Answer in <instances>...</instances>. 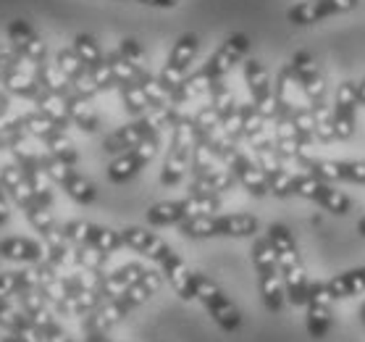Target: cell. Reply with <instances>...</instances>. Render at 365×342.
<instances>
[{"label":"cell","instance_id":"1","mask_svg":"<svg viewBox=\"0 0 365 342\" xmlns=\"http://www.w3.org/2000/svg\"><path fill=\"white\" fill-rule=\"evenodd\" d=\"M268 240L279 261V271H282L284 287H287V301L299 308L307 303V292H310V279H307L305 263L299 256V245L292 237V232L284 224H271L268 226Z\"/></svg>","mask_w":365,"mask_h":342},{"label":"cell","instance_id":"2","mask_svg":"<svg viewBox=\"0 0 365 342\" xmlns=\"http://www.w3.org/2000/svg\"><path fill=\"white\" fill-rule=\"evenodd\" d=\"M250 253H252V266H255V274H257L260 301H263V306L271 313H282L284 306L289 301H287V287H284L279 261H276V253L271 248L268 234H255Z\"/></svg>","mask_w":365,"mask_h":342},{"label":"cell","instance_id":"3","mask_svg":"<svg viewBox=\"0 0 365 342\" xmlns=\"http://www.w3.org/2000/svg\"><path fill=\"white\" fill-rule=\"evenodd\" d=\"M221 211V195L210 190H202V187H192L190 184V195L182 198V201H160L155 206H150L145 218H148L150 226H174L184 224L187 218L200 216V213H216Z\"/></svg>","mask_w":365,"mask_h":342},{"label":"cell","instance_id":"4","mask_svg":"<svg viewBox=\"0 0 365 342\" xmlns=\"http://www.w3.org/2000/svg\"><path fill=\"white\" fill-rule=\"evenodd\" d=\"M184 237L210 240V237H255L260 221L252 213H200L179 224Z\"/></svg>","mask_w":365,"mask_h":342},{"label":"cell","instance_id":"5","mask_svg":"<svg viewBox=\"0 0 365 342\" xmlns=\"http://www.w3.org/2000/svg\"><path fill=\"white\" fill-rule=\"evenodd\" d=\"M197 145V132H195V121L187 114H179V119L171 126V142H168V153L160 169V184L163 187H176L182 184L192 166V151Z\"/></svg>","mask_w":365,"mask_h":342},{"label":"cell","instance_id":"6","mask_svg":"<svg viewBox=\"0 0 365 342\" xmlns=\"http://www.w3.org/2000/svg\"><path fill=\"white\" fill-rule=\"evenodd\" d=\"M192 284H195V298L205 306V311L213 316V321H216L224 332H237L242 326V313H240V308L229 301V295H226L210 276L200 274V271H195Z\"/></svg>","mask_w":365,"mask_h":342},{"label":"cell","instance_id":"7","mask_svg":"<svg viewBox=\"0 0 365 342\" xmlns=\"http://www.w3.org/2000/svg\"><path fill=\"white\" fill-rule=\"evenodd\" d=\"M292 192H294L297 198H305V201L321 206V208L334 213V216H347L349 211H352V198H349V195L336 190L331 182H324V179L307 174V171L294 174Z\"/></svg>","mask_w":365,"mask_h":342},{"label":"cell","instance_id":"8","mask_svg":"<svg viewBox=\"0 0 365 342\" xmlns=\"http://www.w3.org/2000/svg\"><path fill=\"white\" fill-rule=\"evenodd\" d=\"M250 45H252V42H250V37L245 32L229 34L216 51H213V56L200 66L202 74L207 76V82L226 79L229 71H234L240 64H245V59H247V53H250Z\"/></svg>","mask_w":365,"mask_h":342},{"label":"cell","instance_id":"9","mask_svg":"<svg viewBox=\"0 0 365 342\" xmlns=\"http://www.w3.org/2000/svg\"><path fill=\"white\" fill-rule=\"evenodd\" d=\"M197 51H200V40L197 34H182L179 40L174 42V48H171V53H168L166 64H163V69H160V84L166 87L168 92H174L179 84H182V79L187 74H190L192 64H195V59H197Z\"/></svg>","mask_w":365,"mask_h":342},{"label":"cell","instance_id":"10","mask_svg":"<svg viewBox=\"0 0 365 342\" xmlns=\"http://www.w3.org/2000/svg\"><path fill=\"white\" fill-rule=\"evenodd\" d=\"M334 321V295L329 290V282H310L305 303V324L307 334L313 340H324L331 332Z\"/></svg>","mask_w":365,"mask_h":342},{"label":"cell","instance_id":"11","mask_svg":"<svg viewBox=\"0 0 365 342\" xmlns=\"http://www.w3.org/2000/svg\"><path fill=\"white\" fill-rule=\"evenodd\" d=\"M71 48H74V53L79 56V61L87 66V71H90V76L95 79L100 92L116 90V79H113V71H110V66H108V59H106V53H103V48H100L98 40H95L92 34L79 32L74 37V42H71Z\"/></svg>","mask_w":365,"mask_h":342},{"label":"cell","instance_id":"12","mask_svg":"<svg viewBox=\"0 0 365 342\" xmlns=\"http://www.w3.org/2000/svg\"><path fill=\"white\" fill-rule=\"evenodd\" d=\"M307 174L318 176L324 182H349V184H365V161H334V159H313L302 156L297 161Z\"/></svg>","mask_w":365,"mask_h":342},{"label":"cell","instance_id":"13","mask_svg":"<svg viewBox=\"0 0 365 342\" xmlns=\"http://www.w3.org/2000/svg\"><path fill=\"white\" fill-rule=\"evenodd\" d=\"M158 151H160V134H153V137H148L145 142H140L137 148L121 153V156H116V159L110 161L108 164V179L113 184L129 182L132 176L140 174L142 169L148 166L150 161L158 156Z\"/></svg>","mask_w":365,"mask_h":342},{"label":"cell","instance_id":"14","mask_svg":"<svg viewBox=\"0 0 365 342\" xmlns=\"http://www.w3.org/2000/svg\"><path fill=\"white\" fill-rule=\"evenodd\" d=\"M221 161L232 169V174L237 176V184H240L242 190H247L252 198H266V195H271V187H268L263 169L257 166V161L242 151L240 145H234L232 151H226V156Z\"/></svg>","mask_w":365,"mask_h":342},{"label":"cell","instance_id":"15","mask_svg":"<svg viewBox=\"0 0 365 342\" xmlns=\"http://www.w3.org/2000/svg\"><path fill=\"white\" fill-rule=\"evenodd\" d=\"M63 234L68 237L71 245H95L106 253H116L118 248H124V237L116 229H108V226L92 224V221H84V218H74V221H66L63 224Z\"/></svg>","mask_w":365,"mask_h":342},{"label":"cell","instance_id":"16","mask_svg":"<svg viewBox=\"0 0 365 342\" xmlns=\"http://www.w3.org/2000/svg\"><path fill=\"white\" fill-rule=\"evenodd\" d=\"M357 82L344 79L336 84L331 103V121H334V134L336 140H349L355 134V121H357Z\"/></svg>","mask_w":365,"mask_h":342},{"label":"cell","instance_id":"17","mask_svg":"<svg viewBox=\"0 0 365 342\" xmlns=\"http://www.w3.org/2000/svg\"><path fill=\"white\" fill-rule=\"evenodd\" d=\"M0 84L9 95H19L26 101H34V95L40 92V82H37V66L29 64L24 56L14 53V59L0 69Z\"/></svg>","mask_w":365,"mask_h":342},{"label":"cell","instance_id":"18","mask_svg":"<svg viewBox=\"0 0 365 342\" xmlns=\"http://www.w3.org/2000/svg\"><path fill=\"white\" fill-rule=\"evenodd\" d=\"M360 6V0H302L297 6H292L287 11V19H289L294 26H310L318 24L324 19L341 16V14H349Z\"/></svg>","mask_w":365,"mask_h":342},{"label":"cell","instance_id":"19","mask_svg":"<svg viewBox=\"0 0 365 342\" xmlns=\"http://www.w3.org/2000/svg\"><path fill=\"white\" fill-rule=\"evenodd\" d=\"M242 74H245V84H247L252 106H255L268 121H274V82H271L266 66L257 59H245Z\"/></svg>","mask_w":365,"mask_h":342},{"label":"cell","instance_id":"20","mask_svg":"<svg viewBox=\"0 0 365 342\" xmlns=\"http://www.w3.org/2000/svg\"><path fill=\"white\" fill-rule=\"evenodd\" d=\"M53 64L58 66V71L63 74V79H66L68 87H71L76 95H82V98H87V101H92L95 95H100L98 84H95V79L90 76L87 66L79 61L74 48H61V51L56 53V61H53Z\"/></svg>","mask_w":365,"mask_h":342},{"label":"cell","instance_id":"21","mask_svg":"<svg viewBox=\"0 0 365 342\" xmlns=\"http://www.w3.org/2000/svg\"><path fill=\"white\" fill-rule=\"evenodd\" d=\"M6 32H9L11 48H14L19 56H24L29 64L40 66V64L48 61V48H45L42 37L37 34V29H34L29 21H24V19H14Z\"/></svg>","mask_w":365,"mask_h":342},{"label":"cell","instance_id":"22","mask_svg":"<svg viewBox=\"0 0 365 342\" xmlns=\"http://www.w3.org/2000/svg\"><path fill=\"white\" fill-rule=\"evenodd\" d=\"M132 311H134V306L126 295L113 298V301H106L103 306H98V308L92 311V313H87V318H84V324H82L84 334L87 332L108 334V329H113L118 321H124Z\"/></svg>","mask_w":365,"mask_h":342},{"label":"cell","instance_id":"23","mask_svg":"<svg viewBox=\"0 0 365 342\" xmlns=\"http://www.w3.org/2000/svg\"><path fill=\"white\" fill-rule=\"evenodd\" d=\"M121 237H124L126 248H132L134 253H140V256L155 261V263H160L171 253V245L166 240H160L155 232L145 229V226H126V229H121Z\"/></svg>","mask_w":365,"mask_h":342},{"label":"cell","instance_id":"24","mask_svg":"<svg viewBox=\"0 0 365 342\" xmlns=\"http://www.w3.org/2000/svg\"><path fill=\"white\" fill-rule=\"evenodd\" d=\"M158 266H160L163 279H168V284L174 287V292L182 298V301H195V284H192L195 271H190V266H187V263H184L174 251L168 253Z\"/></svg>","mask_w":365,"mask_h":342},{"label":"cell","instance_id":"25","mask_svg":"<svg viewBox=\"0 0 365 342\" xmlns=\"http://www.w3.org/2000/svg\"><path fill=\"white\" fill-rule=\"evenodd\" d=\"M148 268L142 266V263H124V266H118L116 271H110V274L103 276V282H100V295H103V303L106 301H113V298H121L132 284H137L142 279Z\"/></svg>","mask_w":365,"mask_h":342},{"label":"cell","instance_id":"26","mask_svg":"<svg viewBox=\"0 0 365 342\" xmlns=\"http://www.w3.org/2000/svg\"><path fill=\"white\" fill-rule=\"evenodd\" d=\"M0 182H3V187H6V192H9V198L14 203H16L19 208L26 211L34 201V192L32 187H29V182H26V174L24 169L19 166L16 161L14 164H6L3 166V174H0Z\"/></svg>","mask_w":365,"mask_h":342},{"label":"cell","instance_id":"27","mask_svg":"<svg viewBox=\"0 0 365 342\" xmlns=\"http://www.w3.org/2000/svg\"><path fill=\"white\" fill-rule=\"evenodd\" d=\"M0 258L19 261V263H40L45 261V245L29 237H9L0 242Z\"/></svg>","mask_w":365,"mask_h":342},{"label":"cell","instance_id":"28","mask_svg":"<svg viewBox=\"0 0 365 342\" xmlns=\"http://www.w3.org/2000/svg\"><path fill=\"white\" fill-rule=\"evenodd\" d=\"M63 101H66L71 124L79 126V129H82V132H87V134L98 132V129H100V116H98V111L92 109V103L87 101V98H82V95H76V92L71 90Z\"/></svg>","mask_w":365,"mask_h":342},{"label":"cell","instance_id":"29","mask_svg":"<svg viewBox=\"0 0 365 342\" xmlns=\"http://www.w3.org/2000/svg\"><path fill=\"white\" fill-rule=\"evenodd\" d=\"M32 103L37 106L34 111H40L42 116H48L50 121H56V124H58L61 129H68V126H71V116H68L66 101H63L61 95L45 90V87H40V92L34 95Z\"/></svg>","mask_w":365,"mask_h":342},{"label":"cell","instance_id":"30","mask_svg":"<svg viewBox=\"0 0 365 342\" xmlns=\"http://www.w3.org/2000/svg\"><path fill=\"white\" fill-rule=\"evenodd\" d=\"M329 290H331L334 301L363 295L365 292V266L349 268V271H341V274L331 276V279H329Z\"/></svg>","mask_w":365,"mask_h":342},{"label":"cell","instance_id":"31","mask_svg":"<svg viewBox=\"0 0 365 342\" xmlns=\"http://www.w3.org/2000/svg\"><path fill=\"white\" fill-rule=\"evenodd\" d=\"M103 306V295L98 290H82V292H71L66 301L56 306V313L61 316H87L92 311Z\"/></svg>","mask_w":365,"mask_h":342},{"label":"cell","instance_id":"32","mask_svg":"<svg viewBox=\"0 0 365 342\" xmlns=\"http://www.w3.org/2000/svg\"><path fill=\"white\" fill-rule=\"evenodd\" d=\"M116 90H118V95H121V103H124L126 114H132L134 119H137V116H145V114H150V111H153L148 92L142 90V84H137V82H124V84H118Z\"/></svg>","mask_w":365,"mask_h":342},{"label":"cell","instance_id":"33","mask_svg":"<svg viewBox=\"0 0 365 342\" xmlns=\"http://www.w3.org/2000/svg\"><path fill=\"white\" fill-rule=\"evenodd\" d=\"M110 253L100 251L95 245H74L71 251V261H74L79 268H87V271H100L106 274V266H108Z\"/></svg>","mask_w":365,"mask_h":342},{"label":"cell","instance_id":"34","mask_svg":"<svg viewBox=\"0 0 365 342\" xmlns=\"http://www.w3.org/2000/svg\"><path fill=\"white\" fill-rule=\"evenodd\" d=\"M45 145V151L50 153V156H56V159L66 161V164H71V166H76V161H79V153H76L74 142L68 140V134L63 132V129H58V132H53L48 137V140L42 142Z\"/></svg>","mask_w":365,"mask_h":342},{"label":"cell","instance_id":"35","mask_svg":"<svg viewBox=\"0 0 365 342\" xmlns=\"http://www.w3.org/2000/svg\"><path fill=\"white\" fill-rule=\"evenodd\" d=\"M24 124H26V132H29V137H34V140L45 142L53 132H58L61 126L56 124V121H50L48 116H42L40 111H32V114H24ZM66 132V129H63Z\"/></svg>","mask_w":365,"mask_h":342},{"label":"cell","instance_id":"36","mask_svg":"<svg viewBox=\"0 0 365 342\" xmlns=\"http://www.w3.org/2000/svg\"><path fill=\"white\" fill-rule=\"evenodd\" d=\"M26 213V221L37 229L40 234H45V232H50V229H56V218H53V211L48 208V206H42V203H32L29 208L24 211Z\"/></svg>","mask_w":365,"mask_h":342},{"label":"cell","instance_id":"37","mask_svg":"<svg viewBox=\"0 0 365 342\" xmlns=\"http://www.w3.org/2000/svg\"><path fill=\"white\" fill-rule=\"evenodd\" d=\"M26 318V313L16 306H11L9 301H0V326L9 329V332H16L21 321Z\"/></svg>","mask_w":365,"mask_h":342},{"label":"cell","instance_id":"38","mask_svg":"<svg viewBox=\"0 0 365 342\" xmlns=\"http://www.w3.org/2000/svg\"><path fill=\"white\" fill-rule=\"evenodd\" d=\"M21 292V274L19 271H3L0 274V301H11Z\"/></svg>","mask_w":365,"mask_h":342},{"label":"cell","instance_id":"39","mask_svg":"<svg viewBox=\"0 0 365 342\" xmlns=\"http://www.w3.org/2000/svg\"><path fill=\"white\" fill-rule=\"evenodd\" d=\"M118 51L124 56L126 61H132V64H142V66H148V59H145V51L140 48V42L132 40V37H124L121 45H118Z\"/></svg>","mask_w":365,"mask_h":342},{"label":"cell","instance_id":"40","mask_svg":"<svg viewBox=\"0 0 365 342\" xmlns=\"http://www.w3.org/2000/svg\"><path fill=\"white\" fill-rule=\"evenodd\" d=\"M11 218V198L9 192H6V187H3V182H0V226L9 224Z\"/></svg>","mask_w":365,"mask_h":342},{"label":"cell","instance_id":"41","mask_svg":"<svg viewBox=\"0 0 365 342\" xmlns=\"http://www.w3.org/2000/svg\"><path fill=\"white\" fill-rule=\"evenodd\" d=\"M42 334H45V342H74L66 332H63V326H58V324H53Z\"/></svg>","mask_w":365,"mask_h":342},{"label":"cell","instance_id":"42","mask_svg":"<svg viewBox=\"0 0 365 342\" xmlns=\"http://www.w3.org/2000/svg\"><path fill=\"white\" fill-rule=\"evenodd\" d=\"M142 6H153V9H176L179 0H137Z\"/></svg>","mask_w":365,"mask_h":342},{"label":"cell","instance_id":"43","mask_svg":"<svg viewBox=\"0 0 365 342\" xmlns=\"http://www.w3.org/2000/svg\"><path fill=\"white\" fill-rule=\"evenodd\" d=\"M14 53H16V51L11 48V42H9V45H0V69H3L11 59H14Z\"/></svg>","mask_w":365,"mask_h":342},{"label":"cell","instance_id":"44","mask_svg":"<svg viewBox=\"0 0 365 342\" xmlns=\"http://www.w3.org/2000/svg\"><path fill=\"white\" fill-rule=\"evenodd\" d=\"M84 342H113L108 334H100V332H87L84 334Z\"/></svg>","mask_w":365,"mask_h":342},{"label":"cell","instance_id":"45","mask_svg":"<svg viewBox=\"0 0 365 342\" xmlns=\"http://www.w3.org/2000/svg\"><path fill=\"white\" fill-rule=\"evenodd\" d=\"M357 103L365 106V76H363V82H357Z\"/></svg>","mask_w":365,"mask_h":342},{"label":"cell","instance_id":"46","mask_svg":"<svg viewBox=\"0 0 365 342\" xmlns=\"http://www.w3.org/2000/svg\"><path fill=\"white\" fill-rule=\"evenodd\" d=\"M357 232H360V234L365 237V216L360 218V221H357Z\"/></svg>","mask_w":365,"mask_h":342},{"label":"cell","instance_id":"47","mask_svg":"<svg viewBox=\"0 0 365 342\" xmlns=\"http://www.w3.org/2000/svg\"><path fill=\"white\" fill-rule=\"evenodd\" d=\"M3 342H24V340H21V337H16V334H9V337H6Z\"/></svg>","mask_w":365,"mask_h":342},{"label":"cell","instance_id":"48","mask_svg":"<svg viewBox=\"0 0 365 342\" xmlns=\"http://www.w3.org/2000/svg\"><path fill=\"white\" fill-rule=\"evenodd\" d=\"M360 318H363V326H365V303L360 306Z\"/></svg>","mask_w":365,"mask_h":342}]
</instances>
